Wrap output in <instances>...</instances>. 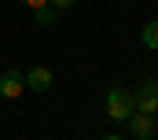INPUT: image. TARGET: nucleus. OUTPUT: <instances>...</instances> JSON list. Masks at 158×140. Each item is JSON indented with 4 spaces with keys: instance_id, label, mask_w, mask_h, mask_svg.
Wrapping results in <instances>:
<instances>
[{
    "instance_id": "f257e3e1",
    "label": "nucleus",
    "mask_w": 158,
    "mask_h": 140,
    "mask_svg": "<svg viewBox=\"0 0 158 140\" xmlns=\"http://www.w3.org/2000/svg\"><path fill=\"white\" fill-rule=\"evenodd\" d=\"M107 114H110L114 122H129V118L136 114L132 92H129V89H110V92H107Z\"/></svg>"
},
{
    "instance_id": "f03ea898",
    "label": "nucleus",
    "mask_w": 158,
    "mask_h": 140,
    "mask_svg": "<svg viewBox=\"0 0 158 140\" xmlns=\"http://www.w3.org/2000/svg\"><path fill=\"white\" fill-rule=\"evenodd\" d=\"M132 107H136V114H155L158 111V81H143L132 92Z\"/></svg>"
},
{
    "instance_id": "7ed1b4c3",
    "label": "nucleus",
    "mask_w": 158,
    "mask_h": 140,
    "mask_svg": "<svg viewBox=\"0 0 158 140\" xmlns=\"http://www.w3.org/2000/svg\"><path fill=\"white\" fill-rule=\"evenodd\" d=\"M22 92H26V77L19 70H4L0 74V96L4 100H19Z\"/></svg>"
},
{
    "instance_id": "20e7f679",
    "label": "nucleus",
    "mask_w": 158,
    "mask_h": 140,
    "mask_svg": "<svg viewBox=\"0 0 158 140\" xmlns=\"http://www.w3.org/2000/svg\"><path fill=\"white\" fill-rule=\"evenodd\" d=\"M129 133H132V140H151L155 137V114H132Z\"/></svg>"
},
{
    "instance_id": "39448f33",
    "label": "nucleus",
    "mask_w": 158,
    "mask_h": 140,
    "mask_svg": "<svg viewBox=\"0 0 158 140\" xmlns=\"http://www.w3.org/2000/svg\"><path fill=\"white\" fill-rule=\"evenodd\" d=\"M26 77V89H33V92H48L52 89V70L48 67H33L30 74H22Z\"/></svg>"
},
{
    "instance_id": "423d86ee",
    "label": "nucleus",
    "mask_w": 158,
    "mask_h": 140,
    "mask_svg": "<svg viewBox=\"0 0 158 140\" xmlns=\"http://www.w3.org/2000/svg\"><path fill=\"white\" fill-rule=\"evenodd\" d=\"M140 41H143L147 48H158V19H151V22L140 30Z\"/></svg>"
},
{
    "instance_id": "0eeeda50",
    "label": "nucleus",
    "mask_w": 158,
    "mask_h": 140,
    "mask_svg": "<svg viewBox=\"0 0 158 140\" xmlns=\"http://www.w3.org/2000/svg\"><path fill=\"white\" fill-rule=\"evenodd\" d=\"M37 22L40 26H55V22H59V11H55L52 4H44V7H37Z\"/></svg>"
},
{
    "instance_id": "6e6552de",
    "label": "nucleus",
    "mask_w": 158,
    "mask_h": 140,
    "mask_svg": "<svg viewBox=\"0 0 158 140\" xmlns=\"http://www.w3.org/2000/svg\"><path fill=\"white\" fill-rule=\"evenodd\" d=\"M48 4H52L55 11H63V7H70V4H77V0H48Z\"/></svg>"
},
{
    "instance_id": "1a4fd4ad",
    "label": "nucleus",
    "mask_w": 158,
    "mask_h": 140,
    "mask_svg": "<svg viewBox=\"0 0 158 140\" xmlns=\"http://www.w3.org/2000/svg\"><path fill=\"white\" fill-rule=\"evenodd\" d=\"M22 4H26V7H33V11H37V7H44V4H48V0H22Z\"/></svg>"
},
{
    "instance_id": "9d476101",
    "label": "nucleus",
    "mask_w": 158,
    "mask_h": 140,
    "mask_svg": "<svg viewBox=\"0 0 158 140\" xmlns=\"http://www.w3.org/2000/svg\"><path fill=\"white\" fill-rule=\"evenodd\" d=\"M99 140H118V137H114V133H107V137H99Z\"/></svg>"
}]
</instances>
